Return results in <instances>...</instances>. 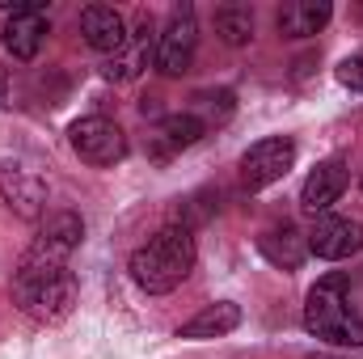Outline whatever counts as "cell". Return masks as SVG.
<instances>
[{
	"label": "cell",
	"instance_id": "obj_3",
	"mask_svg": "<svg viewBox=\"0 0 363 359\" xmlns=\"http://www.w3.org/2000/svg\"><path fill=\"white\" fill-rule=\"evenodd\" d=\"M347 287H351V279L342 270L317 279V287L308 292V304H304V330L334 347H363V317L351 309Z\"/></svg>",
	"mask_w": 363,
	"mask_h": 359
},
{
	"label": "cell",
	"instance_id": "obj_19",
	"mask_svg": "<svg viewBox=\"0 0 363 359\" xmlns=\"http://www.w3.org/2000/svg\"><path fill=\"white\" fill-rule=\"evenodd\" d=\"M194 101H199V118H203V127H207V123H228L233 110H237L233 89H207V93H199Z\"/></svg>",
	"mask_w": 363,
	"mask_h": 359
},
{
	"label": "cell",
	"instance_id": "obj_17",
	"mask_svg": "<svg viewBox=\"0 0 363 359\" xmlns=\"http://www.w3.org/2000/svg\"><path fill=\"white\" fill-rule=\"evenodd\" d=\"M203 118L194 114V110H182V114H165L161 123H157V148H161V157H169V153H182V148H194L199 140H203Z\"/></svg>",
	"mask_w": 363,
	"mask_h": 359
},
{
	"label": "cell",
	"instance_id": "obj_20",
	"mask_svg": "<svg viewBox=\"0 0 363 359\" xmlns=\"http://www.w3.org/2000/svg\"><path fill=\"white\" fill-rule=\"evenodd\" d=\"M338 81H342L347 89H359V93H363V55H359V60H342V68H338Z\"/></svg>",
	"mask_w": 363,
	"mask_h": 359
},
{
	"label": "cell",
	"instance_id": "obj_18",
	"mask_svg": "<svg viewBox=\"0 0 363 359\" xmlns=\"http://www.w3.org/2000/svg\"><path fill=\"white\" fill-rule=\"evenodd\" d=\"M216 34L224 47H250L254 43V13L241 4H224L216 9Z\"/></svg>",
	"mask_w": 363,
	"mask_h": 359
},
{
	"label": "cell",
	"instance_id": "obj_7",
	"mask_svg": "<svg viewBox=\"0 0 363 359\" xmlns=\"http://www.w3.org/2000/svg\"><path fill=\"white\" fill-rule=\"evenodd\" d=\"M148 60H157V21H152V13H140L135 30H127V47L101 64V77L106 81H135L148 68Z\"/></svg>",
	"mask_w": 363,
	"mask_h": 359
},
{
	"label": "cell",
	"instance_id": "obj_2",
	"mask_svg": "<svg viewBox=\"0 0 363 359\" xmlns=\"http://www.w3.org/2000/svg\"><path fill=\"white\" fill-rule=\"evenodd\" d=\"M13 304L38 326H55L77 304V275L68 270V263H38L21 254L13 270Z\"/></svg>",
	"mask_w": 363,
	"mask_h": 359
},
{
	"label": "cell",
	"instance_id": "obj_14",
	"mask_svg": "<svg viewBox=\"0 0 363 359\" xmlns=\"http://www.w3.org/2000/svg\"><path fill=\"white\" fill-rule=\"evenodd\" d=\"M330 17H334V4L330 0H291V4L279 9L274 26H279L283 38H313V34L325 30Z\"/></svg>",
	"mask_w": 363,
	"mask_h": 359
},
{
	"label": "cell",
	"instance_id": "obj_11",
	"mask_svg": "<svg viewBox=\"0 0 363 359\" xmlns=\"http://www.w3.org/2000/svg\"><path fill=\"white\" fill-rule=\"evenodd\" d=\"M0 194L21 220H43L47 211V182L26 165H0Z\"/></svg>",
	"mask_w": 363,
	"mask_h": 359
},
{
	"label": "cell",
	"instance_id": "obj_22",
	"mask_svg": "<svg viewBox=\"0 0 363 359\" xmlns=\"http://www.w3.org/2000/svg\"><path fill=\"white\" fill-rule=\"evenodd\" d=\"M359 186H363V182H359Z\"/></svg>",
	"mask_w": 363,
	"mask_h": 359
},
{
	"label": "cell",
	"instance_id": "obj_6",
	"mask_svg": "<svg viewBox=\"0 0 363 359\" xmlns=\"http://www.w3.org/2000/svg\"><path fill=\"white\" fill-rule=\"evenodd\" d=\"M291 165H296V140H287V136L258 140V144L241 157V186H245V190H267V186L287 178Z\"/></svg>",
	"mask_w": 363,
	"mask_h": 359
},
{
	"label": "cell",
	"instance_id": "obj_16",
	"mask_svg": "<svg viewBox=\"0 0 363 359\" xmlns=\"http://www.w3.org/2000/svg\"><path fill=\"white\" fill-rule=\"evenodd\" d=\"M258 250H262L267 263H274L283 270H296L304 263V254H308V241L296 233V224H274V228H267L258 237Z\"/></svg>",
	"mask_w": 363,
	"mask_h": 359
},
{
	"label": "cell",
	"instance_id": "obj_15",
	"mask_svg": "<svg viewBox=\"0 0 363 359\" xmlns=\"http://www.w3.org/2000/svg\"><path fill=\"white\" fill-rule=\"evenodd\" d=\"M241 326V304L233 300H216L207 309H199L190 321H182L178 338H220V334H233Z\"/></svg>",
	"mask_w": 363,
	"mask_h": 359
},
{
	"label": "cell",
	"instance_id": "obj_21",
	"mask_svg": "<svg viewBox=\"0 0 363 359\" xmlns=\"http://www.w3.org/2000/svg\"><path fill=\"white\" fill-rule=\"evenodd\" d=\"M308 359H351V355H325V351H321V355H308Z\"/></svg>",
	"mask_w": 363,
	"mask_h": 359
},
{
	"label": "cell",
	"instance_id": "obj_10",
	"mask_svg": "<svg viewBox=\"0 0 363 359\" xmlns=\"http://www.w3.org/2000/svg\"><path fill=\"white\" fill-rule=\"evenodd\" d=\"M347 161H338V157H330V161H321L308 178H304V190H300V211L304 216H330V207L342 199V190H347Z\"/></svg>",
	"mask_w": 363,
	"mask_h": 359
},
{
	"label": "cell",
	"instance_id": "obj_1",
	"mask_svg": "<svg viewBox=\"0 0 363 359\" xmlns=\"http://www.w3.org/2000/svg\"><path fill=\"white\" fill-rule=\"evenodd\" d=\"M199 258V245H194V233L186 224H165L157 228L135 254H131V279L140 292L148 296H169L174 287H182L194 270Z\"/></svg>",
	"mask_w": 363,
	"mask_h": 359
},
{
	"label": "cell",
	"instance_id": "obj_5",
	"mask_svg": "<svg viewBox=\"0 0 363 359\" xmlns=\"http://www.w3.org/2000/svg\"><path fill=\"white\" fill-rule=\"evenodd\" d=\"M199 51V17L190 4H178L165 21V30L157 34V72L161 77H182L190 72Z\"/></svg>",
	"mask_w": 363,
	"mask_h": 359
},
{
	"label": "cell",
	"instance_id": "obj_4",
	"mask_svg": "<svg viewBox=\"0 0 363 359\" xmlns=\"http://www.w3.org/2000/svg\"><path fill=\"white\" fill-rule=\"evenodd\" d=\"M68 144H72V153H77L85 165H97V170L118 165V161L127 157V131H123L114 118H106V114H85V118H77V123L68 127Z\"/></svg>",
	"mask_w": 363,
	"mask_h": 359
},
{
	"label": "cell",
	"instance_id": "obj_13",
	"mask_svg": "<svg viewBox=\"0 0 363 359\" xmlns=\"http://www.w3.org/2000/svg\"><path fill=\"white\" fill-rule=\"evenodd\" d=\"M81 34H85V43L93 51H101L106 60L127 47V21L110 4H85L81 9Z\"/></svg>",
	"mask_w": 363,
	"mask_h": 359
},
{
	"label": "cell",
	"instance_id": "obj_9",
	"mask_svg": "<svg viewBox=\"0 0 363 359\" xmlns=\"http://www.w3.org/2000/svg\"><path fill=\"white\" fill-rule=\"evenodd\" d=\"M304 241H308V254L325 263H347L363 250V224L351 216H321Z\"/></svg>",
	"mask_w": 363,
	"mask_h": 359
},
{
	"label": "cell",
	"instance_id": "obj_12",
	"mask_svg": "<svg viewBox=\"0 0 363 359\" xmlns=\"http://www.w3.org/2000/svg\"><path fill=\"white\" fill-rule=\"evenodd\" d=\"M43 38H47V13H43L38 0L30 9H21V13H13L4 21V30H0V43H4V51L13 60H34L43 51Z\"/></svg>",
	"mask_w": 363,
	"mask_h": 359
},
{
	"label": "cell",
	"instance_id": "obj_8",
	"mask_svg": "<svg viewBox=\"0 0 363 359\" xmlns=\"http://www.w3.org/2000/svg\"><path fill=\"white\" fill-rule=\"evenodd\" d=\"M81 237H85V220L77 211H51L38 224V237L30 241L26 254L38 258V263H68L72 250L81 245Z\"/></svg>",
	"mask_w": 363,
	"mask_h": 359
}]
</instances>
